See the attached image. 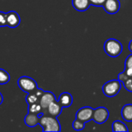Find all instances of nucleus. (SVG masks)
Instances as JSON below:
<instances>
[{
    "label": "nucleus",
    "instance_id": "obj_24",
    "mask_svg": "<svg viewBox=\"0 0 132 132\" xmlns=\"http://www.w3.org/2000/svg\"><path fill=\"white\" fill-rule=\"evenodd\" d=\"M128 49H129V50H130V51L132 53V40H131V41H130V43H129Z\"/></svg>",
    "mask_w": 132,
    "mask_h": 132
},
{
    "label": "nucleus",
    "instance_id": "obj_25",
    "mask_svg": "<svg viewBox=\"0 0 132 132\" xmlns=\"http://www.w3.org/2000/svg\"><path fill=\"white\" fill-rule=\"evenodd\" d=\"M2 102H3V97H2V94L0 92V104H2Z\"/></svg>",
    "mask_w": 132,
    "mask_h": 132
},
{
    "label": "nucleus",
    "instance_id": "obj_6",
    "mask_svg": "<svg viewBox=\"0 0 132 132\" xmlns=\"http://www.w3.org/2000/svg\"><path fill=\"white\" fill-rule=\"evenodd\" d=\"M56 99V97L53 93L50 91H44L42 96L39 99V104L42 108V114H45L49 105L54 101Z\"/></svg>",
    "mask_w": 132,
    "mask_h": 132
},
{
    "label": "nucleus",
    "instance_id": "obj_17",
    "mask_svg": "<svg viewBox=\"0 0 132 132\" xmlns=\"http://www.w3.org/2000/svg\"><path fill=\"white\" fill-rule=\"evenodd\" d=\"M112 131L114 132H128L129 130H128L127 125L124 122H122L121 121H115L112 123Z\"/></svg>",
    "mask_w": 132,
    "mask_h": 132
},
{
    "label": "nucleus",
    "instance_id": "obj_19",
    "mask_svg": "<svg viewBox=\"0 0 132 132\" xmlns=\"http://www.w3.org/2000/svg\"><path fill=\"white\" fill-rule=\"evenodd\" d=\"M10 80V76L7 71L3 69H0V85L6 84Z\"/></svg>",
    "mask_w": 132,
    "mask_h": 132
},
{
    "label": "nucleus",
    "instance_id": "obj_1",
    "mask_svg": "<svg viewBox=\"0 0 132 132\" xmlns=\"http://www.w3.org/2000/svg\"><path fill=\"white\" fill-rule=\"evenodd\" d=\"M39 125L42 127L43 131L45 132H58L61 131L60 124L56 118L48 114H42L41 116H39Z\"/></svg>",
    "mask_w": 132,
    "mask_h": 132
},
{
    "label": "nucleus",
    "instance_id": "obj_16",
    "mask_svg": "<svg viewBox=\"0 0 132 132\" xmlns=\"http://www.w3.org/2000/svg\"><path fill=\"white\" fill-rule=\"evenodd\" d=\"M121 116L125 121L128 122H132V104H125L122 108Z\"/></svg>",
    "mask_w": 132,
    "mask_h": 132
},
{
    "label": "nucleus",
    "instance_id": "obj_8",
    "mask_svg": "<svg viewBox=\"0 0 132 132\" xmlns=\"http://www.w3.org/2000/svg\"><path fill=\"white\" fill-rule=\"evenodd\" d=\"M106 12L108 14H116L121 9V3L119 0H106L102 6Z\"/></svg>",
    "mask_w": 132,
    "mask_h": 132
},
{
    "label": "nucleus",
    "instance_id": "obj_5",
    "mask_svg": "<svg viewBox=\"0 0 132 132\" xmlns=\"http://www.w3.org/2000/svg\"><path fill=\"white\" fill-rule=\"evenodd\" d=\"M109 111L104 107H99L94 109L92 120L97 124H104L109 118Z\"/></svg>",
    "mask_w": 132,
    "mask_h": 132
},
{
    "label": "nucleus",
    "instance_id": "obj_21",
    "mask_svg": "<svg viewBox=\"0 0 132 132\" xmlns=\"http://www.w3.org/2000/svg\"><path fill=\"white\" fill-rule=\"evenodd\" d=\"M85 124L86 123H84V121L76 118V120L73 121L72 126H73V128L75 131H81L85 128Z\"/></svg>",
    "mask_w": 132,
    "mask_h": 132
},
{
    "label": "nucleus",
    "instance_id": "obj_9",
    "mask_svg": "<svg viewBox=\"0 0 132 132\" xmlns=\"http://www.w3.org/2000/svg\"><path fill=\"white\" fill-rule=\"evenodd\" d=\"M20 17L15 11H10L6 13V26L9 28H15L20 24Z\"/></svg>",
    "mask_w": 132,
    "mask_h": 132
},
{
    "label": "nucleus",
    "instance_id": "obj_13",
    "mask_svg": "<svg viewBox=\"0 0 132 132\" xmlns=\"http://www.w3.org/2000/svg\"><path fill=\"white\" fill-rule=\"evenodd\" d=\"M73 97L72 95L68 92L62 93L58 99V102L61 104L63 108H69L73 104Z\"/></svg>",
    "mask_w": 132,
    "mask_h": 132
},
{
    "label": "nucleus",
    "instance_id": "obj_12",
    "mask_svg": "<svg viewBox=\"0 0 132 132\" xmlns=\"http://www.w3.org/2000/svg\"><path fill=\"white\" fill-rule=\"evenodd\" d=\"M72 5L77 11L84 12L89 9L91 3L90 0H72Z\"/></svg>",
    "mask_w": 132,
    "mask_h": 132
},
{
    "label": "nucleus",
    "instance_id": "obj_11",
    "mask_svg": "<svg viewBox=\"0 0 132 132\" xmlns=\"http://www.w3.org/2000/svg\"><path fill=\"white\" fill-rule=\"evenodd\" d=\"M43 92H44V90L38 88L36 91L28 94V95L26 96V98L27 104L29 105H30V104H32L35 103H39L40 97L42 96Z\"/></svg>",
    "mask_w": 132,
    "mask_h": 132
},
{
    "label": "nucleus",
    "instance_id": "obj_20",
    "mask_svg": "<svg viewBox=\"0 0 132 132\" xmlns=\"http://www.w3.org/2000/svg\"><path fill=\"white\" fill-rule=\"evenodd\" d=\"M28 111H29V113H33V114H39L42 113V108H41L39 103H35V104L29 105Z\"/></svg>",
    "mask_w": 132,
    "mask_h": 132
},
{
    "label": "nucleus",
    "instance_id": "obj_4",
    "mask_svg": "<svg viewBox=\"0 0 132 132\" xmlns=\"http://www.w3.org/2000/svg\"><path fill=\"white\" fill-rule=\"evenodd\" d=\"M17 84L22 91L26 92L28 94L32 93L38 89V86L36 80L29 77L22 76L19 77L17 81Z\"/></svg>",
    "mask_w": 132,
    "mask_h": 132
},
{
    "label": "nucleus",
    "instance_id": "obj_10",
    "mask_svg": "<svg viewBox=\"0 0 132 132\" xmlns=\"http://www.w3.org/2000/svg\"><path fill=\"white\" fill-rule=\"evenodd\" d=\"M63 107L61 106V104L58 102V101L55 100L54 101H53L48 107L46 111L45 114H48L55 118H57L62 112L63 110Z\"/></svg>",
    "mask_w": 132,
    "mask_h": 132
},
{
    "label": "nucleus",
    "instance_id": "obj_2",
    "mask_svg": "<svg viewBox=\"0 0 132 132\" xmlns=\"http://www.w3.org/2000/svg\"><path fill=\"white\" fill-rule=\"evenodd\" d=\"M104 50L108 56L111 57H117L121 54L123 46L121 43L116 39H108L104 44Z\"/></svg>",
    "mask_w": 132,
    "mask_h": 132
},
{
    "label": "nucleus",
    "instance_id": "obj_3",
    "mask_svg": "<svg viewBox=\"0 0 132 132\" xmlns=\"http://www.w3.org/2000/svg\"><path fill=\"white\" fill-rule=\"evenodd\" d=\"M121 90V82L118 80H111L105 83L102 87L104 94L108 97H114Z\"/></svg>",
    "mask_w": 132,
    "mask_h": 132
},
{
    "label": "nucleus",
    "instance_id": "obj_22",
    "mask_svg": "<svg viewBox=\"0 0 132 132\" xmlns=\"http://www.w3.org/2000/svg\"><path fill=\"white\" fill-rule=\"evenodd\" d=\"M6 26V13L0 12V27Z\"/></svg>",
    "mask_w": 132,
    "mask_h": 132
},
{
    "label": "nucleus",
    "instance_id": "obj_7",
    "mask_svg": "<svg viewBox=\"0 0 132 132\" xmlns=\"http://www.w3.org/2000/svg\"><path fill=\"white\" fill-rule=\"evenodd\" d=\"M93 113H94V108L90 107H84L77 111L76 118L84 121V123H87L92 120Z\"/></svg>",
    "mask_w": 132,
    "mask_h": 132
},
{
    "label": "nucleus",
    "instance_id": "obj_14",
    "mask_svg": "<svg viewBox=\"0 0 132 132\" xmlns=\"http://www.w3.org/2000/svg\"><path fill=\"white\" fill-rule=\"evenodd\" d=\"M118 79L123 84L125 88L128 91L132 92V77H128L125 72H122L118 74Z\"/></svg>",
    "mask_w": 132,
    "mask_h": 132
},
{
    "label": "nucleus",
    "instance_id": "obj_18",
    "mask_svg": "<svg viewBox=\"0 0 132 132\" xmlns=\"http://www.w3.org/2000/svg\"><path fill=\"white\" fill-rule=\"evenodd\" d=\"M124 71L128 77H132V53L130 54L125 60Z\"/></svg>",
    "mask_w": 132,
    "mask_h": 132
},
{
    "label": "nucleus",
    "instance_id": "obj_15",
    "mask_svg": "<svg viewBox=\"0 0 132 132\" xmlns=\"http://www.w3.org/2000/svg\"><path fill=\"white\" fill-rule=\"evenodd\" d=\"M25 124L29 128H34L39 122V114L33 113H28V114L25 118Z\"/></svg>",
    "mask_w": 132,
    "mask_h": 132
},
{
    "label": "nucleus",
    "instance_id": "obj_23",
    "mask_svg": "<svg viewBox=\"0 0 132 132\" xmlns=\"http://www.w3.org/2000/svg\"><path fill=\"white\" fill-rule=\"evenodd\" d=\"M105 1L106 0H90V3H91L92 5L98 6V7L103 6V5H104V3Z\"/></svg>",
    "mask_w": 132,
    "mask_h": 132
}]
</instances>
